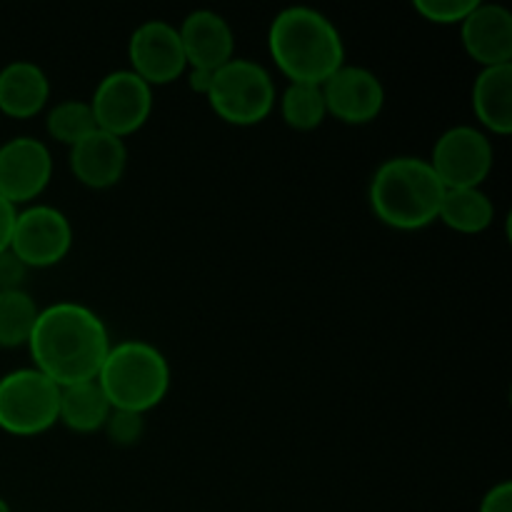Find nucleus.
I'll use <instances>...</instances> for the list:
<instances>
[{
  "instance_id": "obj_1",
  "label": "nucleus",
  "mask_w": 512,
  "mask_h": 512,
  "mask_svg": "<svg viewBox=\"0 0 512 512\" xmlns=\"http://www.w3.org/2000/svg\"><path fill=\"white\" fill-rule=\"evenodd\" d=\"M110 345L113 340L100 315L75 300L40 308L28 338L33 368L60 388L98 378Z\"/></svg>"
},
{
  "instance_id": "obj_2",
  "label": "nucleus",
  "mask_w": 512,
  "mask_h": 512,
  "mask_svg": "<svg viewBox=\"0 0 512 512\" xmlns=\"http://www.w3.org/2000/svg\"><path fill=\"white\" fill-rule=\"evenodd\" d=\"M273 63L290 83L323 85L345 63V43L333 20L308 5L280 10L268 28Z\"/></svg>"
},
{
  "instance_id": "obj_3",
  "label": "nucleus",
  "mask_w": 512,
  "mask_h": 512,
  "mask_svg": "<svg viewBox=\"0 0 512 512\" xmlns=\"http://www.w3.org/2000/svg\"><path fill=\"white\" fill-rule=\"evenodd\" d=\"M445 188L418 155L383 160L370 178L368 200L375 218L393 230H423L438 220Z\"/></svg>"
},
{
  "instance_id": "obj_4",
  "label": "nucleus",
  "mask_w": 512,
  "mask_h": 512,
  "mask_svg": "<svg viewBox=\"0 0 512 512\" xmlns=\"http://www.w3.org/2000/svg\"><path fill=\"white\" fill-rule=\"evenodd\" d=\"M100 390L113 410L150 413L170 390V363L145 340H120L110 345L98 373Z\"/></svg>"
},
{
  "instance_id": "obj_5",
  "label": "nucleus",
  "mask_w": 512,
  "mask_h": 512,
  "mask_svg": "<svg viewBox=\"0 0 512 512\" xmlns=\"http://www.w3.org/2000/svg\"><path fill=\"white\" fill-rule=\"evenodd\" d=\"M220 120L238 128L258 125L273 113L278 103L273 75L268 68L248 58H233L213 73V85L205 95Z\"/></svg>"
},
{
  "instance_id": "obj_6",
  "label": "nucleus",
  "mask_w": 512,
  "mask_h": 512,
  "mask_svg": "<svg viewBox=\"0 0 512 512\" xmlns=\"http://www.w3.org/2000/svg\"><path fill=\"white\" fill-rule=\"evenodd\" d=\"M60 385L38 368H18L0 378V430L18 438L48 433L58 423Z\"/></svg>"
},
{
  "instance_id": "obj_7",
  "label": "nucleus",
  "mask_w": 512,
  "mask_h": 512,
  "mask_svg": "<svg viewBox=\"0 0 512 512\" xmlns=\"http://www.w3.org/2000/svg\"><path fill=\"white\" fill-rule=\"evenodd\" d=\"M495 150L488 133L475 125H453L435 140L430 168L445 190L483 188L493 170Z\"/></svg>"
},
{
  "instance_id": "obj_8",
  "label": "nucleus",
  "mask_w": 512,
  "mask_h": 512,
  "mask_svg": "<svg viewBox=\"0 0 512 512\" xmlns=\"http://www.w3.org/2000/svg\"><path fill=\"white\" fill-rule=\"evenodd\" d=\"M88 103L93 108L95 125L125 140L150 120L153 88L140 80L133 70H113L100 78Z\"/></svg>"
},
{
  "instance_id": "obj_9",
  "label": "nucleus",
  "mask_w": 512,
  "mask_h": 512,
  "mask_svg": "<svg viewBox=\"0 0 512 512\" xmlns=\"http://www.w3.org/2000/svg\"><path fill=\"white\" fill-rule=\"evenodd\" d=\"M73 248V225L53 205H28L18 210L10 238V253L25 268H53Z\"/></svg>"
},
{
  "instance_id": "obj_10",
  "label": "nucleus",
  "mask_w": 512,
  "mask_h": 512,
  "mask_svg": "<svg viewBox=\"0 0 512 512\" xmlns=\"http://www.w3.org/2000/svg\"><path fill=\"white\" fill-rule=\"evenodd\" d=\"M53 180V155L38 138L18 135L0 145V198L10 205H28Z\"/></svg>"
},
{
  "instance_id": "obj_11",
  "label": "nucleus",
  "mask_w": 512,
  "mask_h": 512,
  "mask_svg": "<svg viewBox=\"0 0 512 512\" xmlns=\"http://www.w3.org/2000/svg\"><path fill=\"white\" fill-rule=\"evenodd\" d=\"M128 60V70H133L150 88L183 78L188 63H185L178 25L168 23V20L140 23L128 40Z\"/></svg>"
},
{
  "instance_id": "obj_12",
  "label": "nucleus",
  "mask_w": 512,
  "mask_h": 512,
  "mask_svg": "<svg viewBox=\"0 0 512 512\" xmlns=\"http://www.w3.org/2000/svg\"><path fill=\"white\" fill-rule=\"evenodd\" d=\"M328 118L345 125H368L385 108V85L365 65L343 63L323 85Z\"/></svg>"
},
{
  "instance_id": "obj_13",
  "label": "nucleus",
  "mask_w": 512,
  "mask_h": 512,
  "mask_svg": "<svg viewBox=\"0 0 512 512\" xmlns=\"http://www.w3.org/2000/svg\"><path fill=\"white\" fill-rule=\"evenodd\" d=\"M463 48L480 68L512 63V13L500 3H480L460 23Z\"/></svg>"
},
{
  "instance_id": "obj_14",
  "label": "nucleus",
  "mask_w": 512,
  "mask_h": 512,
  "mask_svg": "<svg viewBox=\"0 0 512 512\" xmlns=\"http://www.w3.org/2000/svg\"><path fill=\"white\" fill-rule=\"evenodd\" d=\"M70 173L90 190H108L123 180L128 168V145L118 135L93 130L68 153Z\"/></svg>"
},
{
  "instance_id": "obj_15",
  "label": "nucleus",
  "mask_w": 512,
  "mask_h": 512,
  "mask_svg": "<svg viewBox=\"0 0 512 512\" xmlns=\"http://www.w3.org/2000/svg\"><path fill=\"white\" fill-rule=\"evenodd\" d=\"M188 68L218 70L235 58V33L228 20L208 8L193 10L178 25Z\"/></svg>"
},
{
  "instance_id": "obj_16",
  "label": "nucleus",
  "mask_w": 512,
  "mask_h": 512,
  "mask_svg": "<svg viewBox=\"0 0 512 512\" xmlns=\"http://www.w3.org/2000/svg\"><path fill=\"white\" fill-rule=\"evenodd\" d=\"M50 100V80L33 60H13L0 70V110L10 118H33Z\"/></svg>"
},
{
  "instance_id": "obj_17",
  "label": "nucleus",
  "mask_w": 512,
  "mask_h": 512,
  "mask_svg": "<svg viewBox=\"0 0 512 512\" xmlns=\"http://www.w3.org/2000/svg\"><path fill=\"white\" fill-rule=\"evenodd\" d=\"M473 110L488 133H512V63L480 68L473 83Z\"/></svg>"
},
{
  "instance_id": "obj_18",
  "label": "nucleus",
  "mask_w": 512,
  "mask_h": 512,
  "mask_svg": "<svg viewBox=\"0 0 512 512\" xmlns=\"http://www.w3.org/2000/svg\"><path fill=\"white\" fill-rule=\"evenodd\" d=\"M110 413H113V408L100 390L98 380L60 388L58 423H63L73 433H100L108 423Z\"/></svg>"
},
{
  "instance_id": "obj_19",
  "label": "nucleus",
  "mask_w": 512,
  "mask_h": 512,
  "mask_svg": "<svg viewBox=\"0 0 512 512\" xmlns=\"http://www.w3.org/2000/svg\"><path fill=\"white\" fill-rule=\"evenodd\" d=\"M438 220L455 233L478 235L493 225L495 203L483 188L445 190Z\"/></svg>"
},
{
  "instance_id": "obj_20",
  "label": "nucleus",
  "mask_w": 512,
  "mask_h": 512,
  "mask_svg": "<svg viewBox=\"0 0 512 512\" xmlns=\"http://www.w3.org/2000/svg\"><path fill=\"white\" fill-rule=\"evenodd\" d=\"M278 105L285 125L293 130H300V133L318 130L325 123V118H328L320 85L288 83V88L278 98Z\"/></svg>"
},
{
  "instance_id": "obj_21",
  "label": "nucleus",
  "mask_w": 512,
  "mask_h": 512,
  "mask_svg": "<svg viewBox=\"0 0 512 512\" xmlns=\"http://www.w3.org/2000/svg\"><path fill=\"white\" fill-rule=\"evenodd\" d=\"M38 313V303L23 288L0 293V348L28 345Z\"/></svg>"
},
{
  "instance_id": "obj_22",
  "label": "nucleus",
  "mask_w": 512,
  "mask_h": 512,
  "mask_svg": "<svg viewBox=\"0 0 512 512\" xmlns=\"http://www.w3.org/2000/svg\"><path fill=\"white\" fill-rule=\"evenodd\" d=\"M45 130H48V135L55 143L73 148L78 140H83L85 135L98 130V125H95V115L88 100L68 98L60 100V103H55L48 110V115H45Z\"/></svg>"
},
{
  "instance_id": "obj_23",
  "label": "nucleus",
  "mask_w": 512,
  "mask_h": 512,
  "mask_svg": "<svg viewBox=\"0 0 512 512\" xmlns=\"http://www.w3.org/2000/svg\"><path fill=\"white\" fill-rule=\"evenodd\" d=\"M478 0H415L413 8L420 18L435 25H460Z\"/></svg>"
},
{
  "instance_id": "obj_24",
  "label": "nucleus",
  "mask_w": 512,
  "mask_h": 512,
  "mask_svg": "<svg viewBox=\"0 0 512 512\" xmlns=\"http://www.w3.org/2000/svg\"><path fill=\"white\" fill-rule=\"evenodd\" d=\"M103 433L118 448H133L145 435V415L130 413V410H113Z\"/></svg>"
},
{
  "instance_id": "obj_25",
  "label": "nucleus",
  "mask_w": 512,
  "mask_h": 512,
  "mask_svg": "<svg viewBox=\"0 0 512 512\" xmlns=\"http://www.w3.org/2000/svg\"><path fill=\"white\" fill-rule=\"evenodd\" d=\"M25 273H28V268H25V265L20 263V260L10 253V250L0 253V293H8V290H20Z\"/></svg>"
},
{
  "instance_id": "obj_26",
  "label": "nucleus",
  "mask_w": 512,
  "mask_h": 512,
  "mask_svg": "<svg viewBox=\"0 0 512 512\" xmlns=\"http://www.w3.org/2000/svg\"><path fill=\"white\" fill-rule=\"evenodd\" d=\"M478 512H512V483L503 480V483L493 485L488 493L480 500Z\"/></svg>"
},
{
  "instance_id": "obj_27",
  "label": "nucleus",
  "mask_w": 512,
  "mask_h": 512,
  "mask_svg": "<svg viewBox=\"0 0 512 512\" xmlns=\"http://www.w3.org/2000/svg\"><path fill=\"white\" fill-rule=\"evenodd\" d=\"M15 215H18V208H15V205H10L5 198H0V253L10 250Z\"/></svg>"
},
{
  "instance_id": "obj_28",
  "label": "nucleus",
  "mask_w": 512,
  "mask_h": 512,
  "mask_svg": "<svg viewBox=\"0 0 512 512\" xmlns=\"http://www.w3.org/2000/svg\"><path fill=\"white\" fill-rule=\"evenodd\" d=\"M185 78H188V85L193 93L203 95V98L210 93V85H213V70L188 68L185 70Z\"/></svg>"
},
{
  "instance_id": "obj_29",
  "label": "nucleus",
  "mask_w": 512,
  "mask_h": 512,
  "mask_svg": "<svg viewBox=\"0 0 512 512\" xmlns=\"http://www.w3.org/2000/svg\"><path fill=\"white\" fill-rule=\"evenodd\" d=\"M0 512H13V510H10V505H8V503H5V500H3V498H0Z\"/></svg>"
}]
</instances>
